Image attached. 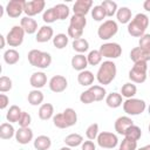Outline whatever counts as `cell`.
<instances>
[{
	"mask_svg": "<svg viewBox=\"0 0 150 150\" xmlns=\"http://www.w3.org/2000/svg\"><path fill=\"white\" fill-rule=\"evenodd\" d=\"M100 53L103 57L110 60V59H117L122 55V47L117 42H105L100 46Z\"/></svg>",
	"mask_w": 150,
	"mask_h": 150,
	"instance_id": "obj_10",
	"label": "cell"
},
{
	"mask_svg": "<svg viewBox=\"0 0 150 150\" xmlns=\"http://www.w3.org/2000/svg\"><path fill=\"white\" fill-rule=\"evenodd\" d=\"M93 7V1L91 0H77L73 5V12L75 15H82L86 16Z\"/></svg>",
	"mask_w": 150,
	"mask_h": 150,
	"instance_id": "obj_16",
	"label": "cell"
},
{
	"mask_svg": "<svg viewBox=\"0 0 150 150\" xmlns=\"http://www.w3.org/2000/svg\"><path fill=\"white\" fill-rule=\"evenodd\" d=\"M53 8L55 9V13H56L59 20H66L69 16L70 9H69V7L67 5H64V4H57V5L53 6Z\"/></svg>",
	"mask_w": 150,
	"mask_h": 150,
	"instance_id": "obj_37",
	"label": "cell"
},
{
	"mask_svg": "<svg viewBox=\"0 0 150 150\" xmlns=\"http://www.w3.org/2000/svg\"><path fill=\"white\" fill-rule=\"evenodd\" d=\"M38 115L40 117V120L42 121H47L49 118L54 117V107L52 103H42L39 108Z\"/></svg>",
	"mask_w": 150,
	"mask_h": 150,
	"instance_id": "obj_24",
	"label": "cell"
},
{
	"mask_svg": "<svg viewBox=\"0 0 150 150\" xmlns=\"http://www.w3.org/2000/svg\"><path fill=\"white\" fill-rule=\"evenodd\" d=\"M29 83L34 89H41L47 84V75L43 71H35L30 75Z\"/></svg>",
	"mask_w": 150,
	"mask_h": 150,
	"instance_id": "obj_20",
	"label": "cell"
},
{
	"mask_svg": "<svg viewBox=\"0 0 150 150\" xmlns=\"http://www.w3.org/2000/svg\"><path fill=\"white\" fill-rule=\"evenodd\" d=\"M148 129H149V132H150V124H149V127H148Z\"/></svg>",
	"mask_w": 150,
	"mask_h": 150,
	"instance_id": "obj_57",
	"label": "cell"
},
{
	"mask_svg": "<svg viewBox=\"0 0 150 150\" xmlns=\"http://www.w3.org/2000/svg\"><path fill=\"white\" fill-rule=\"evenodd\" d=\"M25 30L21 26L15 25L11 28V30L6 35V40L9 47H19L22 45L23 39H25Z\"/></svg>",
	"mask_w": 150,
	"mask_h": 150,
	"instance_id": "obj_9",
	"label": "cell"
},
{
	"mask_svg": "<svg viewBox=\"0 0 150 150\" xmlns=\"http://www.w3.org/2000/svg\"><path fill=\"white\" fill-rule=\"evenodd\" d=\"M12 87H13L12 80H11L8 76L2 75V76L0 77V91L4 94V93H6V91H9V90L12 89Z\"/></svg>",
	"mask_w": 150,
	"mask_h": 150,
	"instance_id": "obj_45",
	"label": "cell"
},
{
	"mask_svg": "<svg viewBox=\"0 0 150 150\" xmlns=\"http://www.w3.org/2000/svg\"><path fill=\"white\" fill-rule=\"evenodd\" d=\"M19 125H20V128H28L29 127V124L32 123V116L28 114V112H26V111H22V114H21V116H20V120H19Z\"/></svg>",
	"mask_w": 150,
	"mask_h": 150,
	"instance_id": "obj_47",
	"label": "cell"
},
{
	"mask_svg": "<svg viewBox=\"0 0 150 150\" xmlns=\"http://www.w3.org/2000/svg\"><path fill=\"white\" fill-rule=\"evenodd\" d=\"M48 86H49V89L53 91V93H62L67 89L68 87V81L67 79L63 76V75H54L49 82H48Z\"/></svg>",
	"mask_w": 150,
	"mask_h": 150,
	"instance_id": "obj_14",
	"label": "cell"
},
{
	"mask_svg": "<svg viewBox=\"0 0 150 150\" xmlns=\"http://www.w3.org/2000/svg\"><path fill=\"white\" fill-rule=\"evenodd\" d=\"M124 137L127 138H130V139H134V141H138L141 137H142V130L138 125H131L124 134Z\"/></svg>",
	"mask_w": 150,
	"mask_h": 150,
	"instance_id": "obj_40",
	"label": "cell"
},
{
	"mask_svg": "<svg viewBox=\"0 0 150 150\" xmlns=\"http://www.w3.org/2000/svg\"><path fill=\"white\" fill-rule=\"evenodd\" d=\"M43 93L40 90V89H33L28 93V96H27V100H28V103L30 105H41L42 102H43Z\"/></svg>",
	"mask_w": 150,
	"mask_h": 150,
	"instance_id": "obj_26",
	"label": "cell"
},
{
	"mask_svg": "<svg viewBox=\"0 0 150 150\" xmlns=\"http://www.w3.org/2000/svg\"><path fill=\"white\" fill-rule=\"evenodd\" d=\"M71 47L77 53V54H83L89 49V42L88 40H86L84 38H80L76 40H73L71 42Z\"/></svg>",
	"mask_w": 150,
	"mask_h": 150,
	"instance_id": "obj_33",
	"label": "cell"
},
{
	"mask_svg": "<svg viewBox=\"0 0 150 150\" xmlns=\"http://www.w3.org/2000/svg\"><path fill=\"white\" fill-rule=\"evenodd\" d=\"M86 25H87L86 16L73 14L71 18H70V21H69V27H68V30H67V33H68L67 35L69 38L74 39V40L82 38Z\"/></svg>",
	"mask_w": 150,
	"mask_h": 150,
	"instance_id": "obj_5",
	"label": "cell"
},
{
	"mask_svg": "<svg viewBox=\"0 0 150 150\" xmlns=\"http://www.w3.org/2000/svg\"><path fill=\"white\" fill-rule=\"evenodd\" d=\"M81 150H96V145L93 141L88 139V141H84L81 145Z\"/></svg>",
	"mask_w": 150,
	"mask_h": 150,
	"instance_id": "obj_50",
	"label": "cell"
},
{
	"mask_svg": "<svg viewBox=\"0 0 150 150\" xmlns=\"http://www.w3.org/2000/svg\"><path fill=\"white\" fill-rule=\"evenodd\" d=\"M71 67L77 70L79 73L82 71V70H86V68L89 66L88 64V60H87V56L84 54H76L71 57Z\"/></svg>",
	"mask_w": 150,
	"mask_h": 150,
	"instance_id": "obj_21",
	"label": "cell"
},
{
	"mask_svg": "<svg viewBox=\"0 0 150 150\" xmlns=\"http://www.w3.org/2000/svg\"><path fill=\"white\" fill-rule=\"evenodd\" d=\"M149 26V18L144 13H137L131 21L128 23L127 30L134 38H141L145 34V30Z\"/></svg>",
	"mask_w": 150,
	"mask_h": 150,
	"instance_id": "obj_2",
	"label": "cell"
},
{
	"mask_svg": "<svg viewBox=\"0 0 150 150\" xmlns=\"http://www.w3.org/2000/svg\"><path fill=\"white\" fill-rule=\"evenodd\" d=\"M60 150H71V148H69V146H62V148H60Z\"/></svg>",
	"mask_w": 150,
	"mask_h": 150,
	"instance_id": "obj_55",
	"label": "cell"
},
{
	"mask_svg": "<svg viewBox=\"0 0 150 150\" xmlns=\"http://www.w3.org/2000/svg\"><path fill=\"white\" fill-rule=\"evenodd\" d=\"M15 129L9 122H5L0 125V138L1 139H11L12 137H15Z\"/></svg>",
	"mask_w": 150,
	"mask_h": 150,
	"instance_id": "obj_29",
	"label": "cell"
},
{
	"mask_svg": "<svg viewBox=\"0 0 150 150\" xmlns=\"http://www.w3.org/2000/svg\"><path fill=\"white\" fill-rule=\"evenodd\" d=\"M80 101H81L83 104H90V103L95 102V97H94L93 93L89 90V88H88L87 90H84V91L81 93V95H80Z\"/></svg>",
	"mask_w": 150,
	"mask_h": 150,
	"instance_id": "obj_46",
	"label": "cell"
},
{
	"mask_svg": "<svg viewBox=\"0 0 150 150\" xmlns=\"http://www.w3.org/2000/svg\"><path fill=\"white\" fill-rule=\"evenodd\" d=\"M77 122V114L73 108H66L62 112L54 115L53 123L59 129H67L75 125Z\"/></svg>",
	"mask_w": 150,
	"mask_h": 150,
	"instance_id": "obj_3",
	"label": "cell"
},
{
	"mask_svg": "<svg viewBox=\"0 0 150 150\" xmlns=\"http://www.w3.org/2000/svg\"><path fill=\"white\" fill-rule=\"evenodd\" d=\"M64 144L69 148H76V146H80L82 145V143L84 142L83 141V137L80 135V134H69L68 136H66L64 138Z\"/></svg>",
	"mask_w": 150,
	"mask_h": 150,
	"instance_id": "obj_32",
	"label": "cell"
},
{
	"mask_svg": "<svg viewBox=\"0 0 150 150\" xmlns=\"http://www.w3.org/2000/svg\"><path fill=\"white\" fill-rule=\"evenodd\" d=\"M148 112H149V115H150V104H149V107H148Z\"/></svg>",
	"mask_w": 150,
	"mask_h": 150,
	"instance_id": "obj_56",
	"label": "cell"
},
{
	"mask_svg": "<svg viewBox=\"0 0 150 150\" xmlns=\"http://www.w3.org/2000/svg\"><path fill=\"white\" fill-rule=\"evenodd\" d=\"M53 38H54L53 28L48 25H43L42 27L39 28L38 33H36V36H35V40L39 43H45V42H48L49 40H52Z\"/></svg>",
	"mask_w": 150,
	"mask_h": 150,
	"instance_id": "obj_19",
	"label": "cell"
},
{
	"mask_svg": "<svg viewBox=\"0 0 150 150\" xmlns=\"http://www.w3.org/2000/svg\"><path fill=\"white\" fill-rule=\"evenodd\" d=\"M27 59L30 66L40 68V69H46L52 64V55L47 52H42L39 49L29 50Z\"/></svg>",
	"mask_w": 150,
	"mask_h": 150,
	"instance_id": "obj_4",
	"label": "cell"
},
{
	"mask_svg": "<svg viewBox=\"0 0 150 150\" xmlns=\"http://www.w3.org/2000/svg\"><path fill=\"white\" fill-rule=\"evenodd\" d=\"M138 46L142 48H150V34H144L138 40Z\"/></svg>",
	"mask_w": 150,
	"mask_h": 150,
	"instance_id": "obj_48",
	"label": "cell"
},
{
	"mask_svg": "<svg viewBox=\"0 0 150 150\" xmlns=\"http://www.w3.org/2000/svg\"><path fill=\"white\" fill-rule=\"evenodd\" d=\"M25 0H11L6 5V13L9 18H19L25 11Z\"/></svg>",
	"mask_w": 150,
	"mask_h": 150,
	"instance_id": "obj_12",
	"label": "cell"
},
{
	"mask_svg": "<svg viewBox=\"0 0 150 150\" xmlns=\"http://www.w3.org/2000/svg\"><path fill=\"white\" fill-rule=\"evenodd\" d=\"M116 74H117V68L115 62L111 60H107L100 64L98 70L96 73V80L98 81L100 84L107 86L115 80Z\"/></svg>",
	"mask_w": 150,
	"mask_h": 150,
	"instance_id": "obj_1",
	"label": "cell"
},
{
	"mask_svg": "<svg viewBox=\"0 0 150 150\" xmlns=\"http://www.w3.org/2000/svg\"><path fill=\"white\" fill-rule=\"evenodd\" d=\"M95 76L90 70H82L77 75V82L80 83V86L83 87H91V84L94 83Z\"/></svg>",
	"mask_w": 150,
	"mask_h": 150,
	"instance_id": "obj_23",
	"label": "cell"
},
{
	"mask_svg": "<svg viewBox=\"0 0 150 150\" xmlns=\"http://www.w3.org/2000/svg\"><path fill=\"white\" fill-rule=\"evenodd\" d=\"M123 110L127 115L129 116H137L141 115L142 112H144V110L146 109V103L144 100L141 98H127L123 102Z\"/></svg>",
	"mask_w": 150,
	"mask_h": 150,
	"instance_id": "obj_6",
	"label": "cell"
},
{
	"mask_svg": "<svg viewBox=\"0 0 150 150\" xmlns=\"http://www.w3.org/2000/svg\"><path fill=\"white\" fill-rule=\"evenodd\" d=\"M116 19L120 23H129L132 19V14H131V9L129 7H121L117 9L116 13Z\"/></svg>",
	"mask_w": 150,
	"mask_h": 150,
	"instance_id": "obj_30",
	"label": "cell"
},
{
	"mask_svg": "<svg viewBox=\"0 0 150 150\" xmlns=\"http://www.w3.org/2000/svg\"><path fill=\"white\" fill-rule=\"evenodd\" d=\"M137 150H150V144L144 145V146H142V148H139V149H137Z\"/></svg>",
	"mask_w": 150,
	"mask_h": 150,
	"instance_id": "obj_53",
	"label": "cell"
},
{
	"mask_svg": "<svg viewBox=\"0 0 150 150\" xmlns=\"http://www.w3.org/2000/svg\"><path fill=\"white\" fill-rule=\"evenodd\" d=\"M102 59H103V56L101 55L100 50H96V49L90 50L88 53V55H87V60H88V64L89 66H98V64H101L102 63Z\"/></svg>",
	"mask_w": 150,
	"mask_h": 150,
	"instance_id": "obj_38",
	"label": "cell"
},
{
	"mask_svg": "<svg viewBox=\"0 0 150 150\" xmlns=\"http://www.w3.org/2000/svg\"><path fill=\"white\" fill-rule=\"evenodd\" d=\"M148 64L146 62H136L129 70L128 77L132 83H143L148 77Z\"/></svg>",
	"mask_w": 150,
	"mask_h": 150,
	"instance_id": "obj_7",
	"label": "cell"
},
{
	"mask_svg": "<svg viewBox=\"0 0 150 150\" xmlns=\"http://www.w3.org/2000/svg\"><path fill=\"white\" fill-rule=\"evenodd\" d=\"M46 6V1L45 0H32V1H26L25 5V11L23 13L26 14V16L33 18L34 15L40 14Z\"/></svg>",
	"mask_w": 150,
	"mask_h": 150,
	"instance_id": "obj_13",
	"label": "cell"
},
{
	"mask_svg": "<svg viewBox=\"0 0 150 150\" xmlns=\"http://www.w3.org/2000/svg\"><path fill=\"white\" fill-rule=\"evenodd\" d=\"M19 60H20V54H19V52L16 49L9 48V49L5 50V53H4V61L7 64L13 66V64L18 63Z\"/></svg>",
	"mask_w": 150,
	"mask_h": 150,
	"instance_id": "obj_31",
	"label": "cell"
},
{
	"mask_svg": "<svg viewBox=\"0 0 150 150\" xmlns=\"http://www.w3.org/2000/svg\"><path fill=\"white\" fill-rule=\"evenodd\" d=\"M117 32H118V25L112 19L103 21L97 28V35L103 41L111 39L112 36H115L117 34Z\"/></svg>",
	"mask_w": 150,
	"mask_h": 150,
	"instance_id": "obj_8",
	"label": "cell"
},
{
	"mask_svg": "<svg viewBox=\"0 0 150 150\" xmlns=\"http://www.w3.org/2000/svg\"><path fill=\"white\" fill-rule=\"evenodd\" d=\"M131 125H134V121L129 116H120L118 118H116L115 124H114V128H115V131L118 135H123L124 136L125 131Z\"/></svg>",
	"mask_w": 150,
	"mask_h": 150,
	"instance_id": "obj_17",
	"label": "cell"
},
{
	"mask_svg": "<svg viewBox=\"0 0 150 150\" xmlns=\"http://www.w3.org/2000/svg\"><path fill=\"white\" fill-rule=\"evenodd\" d=\"M33 137H34L33 130L29 127L28 128H19L15 132V141L22 145H26L30 141H33Z\"/></svg>",
	"mask_w": 150,
	"mask_h": 150,
	"instance_id": "obj_18",
	"label": "cell"
},
{
	"mask_svg": "<svg viewBox=\"0 0 150 150\" xmlns=\"http://www.w3.org/2000/svg\"><path fill=\"white\" fill-rule=\"evenodd\" d=\"M100 131H98V124L97 123H91L87 129H86V136L88 139L94 141L97 138Z\"/></svg>",
	"mask_w": 150,
	"mask_h": 150,
	"instance_id": "obj_43",
	"label": "cell"
},
{
	"mask_svg": "<svg viewBox=\"0 0 150 150\" xmlns=\"http://www.w3.org/2000/svg\"><path fill=\"white\" fill-rule=\"evenodd\" d=\"M137 93V87L135 83L132 82H127L122 86L121 88V95L122 97H125V98H132Z\"/></svg>",
	"mask_w": 150,
	"mask_h": 150,
	"instance_id": "obj_34",
	"label": "cell"
},
{
	"mask_svg": "<svg viewBox=\"0 0 150 150\" xmlns=\"http://www.w3.org/2000/svg\"><path fill=\"white\" fill-rule=\"evenodd\" d=\"M96 141H97L98 146H101L103 149H115L118 144L117 135L114 134V132H110V131L100 132Z\"/></svg>",
	"mask_w": 150,
	"mask_h": 150,
	"instance_id": "obj_11",
	"label": "cell"
},
{
	"mask_svg": "<svg viewBox=\"0 0 150 150\" xmlns=\"http://www.w3.org/2000/svg\"><path fill=\"white\" fill-rule=\"evenodd\" d=\"M0 42H1L0 48H1V49H4V48H5V45H6V42H7V40H6V36H4L2 34L0 35Z\"/></svg>",
	"mask_w": 150,
	"mask_h": 150,
	"instance_id": "obj_51",
	"label": "cell"
},
{
	"mask_svg": "<svg viewBox=\"0 0 150 150\" xmlns=\"http://www.w3.org/2000/svg\"><path fill=\"white\" fill-rule=\"evenodd\" d=\"M4 11H6V9H4V7L0 5V18H2V14H4Z\"/></svg>",
	"mask_w": 150,
	"mask_h": 150,
	"instance_id": "obj_54",
	"label": "cell"
},
{
	"mask_svg": "<svg viewBox=\"0 0 150 150\" xmlns=\"http://www.w3.org/2000/svg\"><path fill=\"white\" fill-rule=\"evenodd\" d=\"M143 8L146 11V12H150V0H145L143 2Z\"/></svg>",
	"mask_w": 150,
	"mask_h": 150,
	"instance_id": "obj_52",
	"label": "cell"
},
{
	"mask_svg": "<svg viewBox=\"0 0 150 150\" xmlns=\"http://www.w3.org/2000/svg\"><path fill=\"white\" fill-rule=\"evenodd\" d=\"M89 90L93 93L94 97H95V102H98V101H102L103 98L107 97V90L104 89L103 86H91L89 87Z\"/></svg>",
	"mask_w": 150,
	"mask_h": 150,
	"instance_id": "obj_39",
	"label": "cell"
},
{
	"mask_svg": "<svg viewBox=\"0 0 150 150\" xmlns=\"http://www.w3.org/2000/svg\"><path fill=\"white\" fill-rule=\"evenodd\" d=\"M120 150H137V141L124 137L120 144Z\"/></svg>",
	"mask_w": 150,
	"mask_h": 150,
	"instance_id": "obj_44",
	"label": "cell"
},
{
	"mask_svg": "<svg viewBox=\"0 0 150 150\" xmlns=\"http://www.w3.org/2000/svg\"><path fill=\"white\" fill-rule=\"evenodd\" d=\"M33 145L36 150H48L52 146V139L46 135H40L33 141Z\"/></svg>",
	"mask_w": 150,
	"mask_h": 150,
	"instance_id": "obj_27",
	"label": "cell"
},
{
	"mask_svg": "<svg viewBox=\"0 0 150 150\" xmlns=\"http://www.w3.org/2000/svg\"><path fill=\"white\" fill-rule=\"evenodd\" d=\"M21 114H22L21 108H20L19 105L13 104V105L9 107V109H8L7 114H6V120H7V122H9V123H18L19 120H20Z\"/></svg>",
	"mask_w": 150,
	"mask_h": 150,
	"instance_id": "obj_28",
	"label": "cell"
},
{
	"mask_svg": "<svg viewBox=\"0 0 150 150\" xmlns=\"http://www.w3.org/2000/svg\"><path fill=\"white\" fill-rule=\"evenodd\" d=\"M91 16L95 21H103V19L107 18V14H105V11L104 8L101 6V5H96L94 6V8H91Z\"/></svg>",
	"mask_w": 150,
	"mask_h": 150,
	"instance_id": "obj_41",
	"label": "cell"
},
{
	"mask_svg": "<svg viewBox=\"0 0 150 150\" xmlns=\"http://www.w3.org/2000/svg\"><path fill=\"white\" fill-rule=\"evenodd\" d=\"M130 60L136 62H146L150 61V48H142V47H135L130 50Z\"/></svg>",
	"mask_w": 150,
	"mask_h": 150,
	"instance_id": "obj_15",
	"label": "cell"
},
{
	"mask_svg": "<svg viewBox=\"0 0 150 150\" xmlns=\"http://www.w3.org/2000/svg\"><path fill=\"white\" fill-rule=\"evenodd\" d=\"M149 76H150V73H149Z\"/></svg>",
	"mask_w": 150,
	"mask_h": 150,
	"instance_id": "obj_58",
	"label": "cell"
},
{
	"mask_svg": "<svg viewBox=\"0 0 150 150\" xmlns=\"http://www.w3.org/2000/svg\"><path fill=\"white\" fill-rule=\"evenodd\" d=\"M101 6L104 8L105 14H107V16H109V18L116 15L117 9H118L117 4H116L115 1H111V0H104V1H102V2H101Z\"/></svg>",
	"mask_w": 150,
	"mask_h": 150,
	"instance_id": "obj_36",
	"label": "cell"
},
{
	"mask_svg": "<svg viewBox=\"0 0 150 150\" xmlns=\"http://www.w3.org/2000/svg\"><path fill=\"white\" fill-rule=\"evenodd\" d=\"M68 42H69V36L66 35V34H63V33H59V34H56L53 38V45L57 49L66 48L67 45H68Z\"/></svg>",
	"mask_w": 150,
	"mask_h": 150,
	"instance_id": "obj_35",
	"label": "cell"
},
{
	"mask_svg": "<svg viewBox=\"0 0 150 150\" xmlns=\"http://www.w3.org/2000/svg\"><path fill=\"white\" fill-rule=\"evenodd\" d=\"M42 20H43L46 23H53V22H55L56 20H59V19H57V15H56V13H55V9H54L53 7L46 9V11L43 12V14H42Z\"/></svg>",
	"mask_w": 150,
	"mask_h": 150,
	"instance_id": "obj_42",
	"label": "cell"
},
{
	"mask_svg": "<svg viewBox=\"0 0 150 150\" xmlns=\"http://www.w3.org/2000/svg\"><path fill=\"white\" fill-rule=\"evenodd\" d=\"M118 150H120V149H118Z\"/></svg>",
	"mask_w": 150,
	"mask_h": 150,
	"instance_id": "obj_59",
	"label": "cell"
},
{
	"mask_svg": "<svg viewBox=\"0 0 150 150\" xmlns=\"http://www.w3.org/2000/svg\"><path fill=\"white\" fill-rule=\"evenodd\" d=\"M9 104V97L6 94H0V109L4 110Z\"/></svg>",
	"mask_w": 150,
	"mask_h": 150,
	"instance_id": "obj_49",
	"label": "cell"
},
{
	"mask_svg": "<svg viewBox=\"0 0 150 150\" xmlns=\"http://www.w3.org/2000/svg\"><path fill=\"white\" fill-rule=\"evenodd\" d=\"M123 102H124V101H123V98H122V95H121L120 93H116V91L108 94L107 97H105V103H107V105H108L109 108H112V109L121 107V105L123 104Z\"/></svg>",
	"mask_w": 150,
	"mask_h": 150,
	"instance_id": "obj_25",
	"label": "cell"
},
{
	"mask_svg": "<svg viewBox=\"0 0 150 150\" xmlns=\"http://www.w3.org/2000/svg\"><path fill=\"white\" fill-rule=\"evenodd\" d=\"M20 26L23 28L26 34H34L38 30V22L35 19L29 16H23L20 20Z\"/></svg>",
	"mask_w": 150,
	"mask_h": 150,
	"instance_id": "obj_22",
	"label": "cell"
}]
</instances>
